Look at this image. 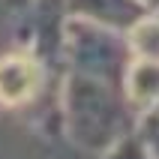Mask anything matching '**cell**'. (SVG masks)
Returning a JSON list of instances; mask_svg holds the SVG:
<instances>
[{"label": "cell", "instance_id": "6da1fadb", "mask_svg": "<svg viewBox=\"0 0 159 159\" xmlns=\"http://www.w3.org/2000/svg\"><path fill=\"white\" fill-rule=\"evenodd\" d=\"M42 90V63L30 51H9L0 57V105H33Z\"/></svg>", "mask_w": 159, "mask_h": 159}, {"label": "cell", "instance_id": "7a4b0ae2", "mask_svg": "<svg viewBox=\"0 0 159 159\" xmlns=\"http://www.w3.org/2000/svg\"><path fill=\"white\" fill-rule=\"evenodd\" d=\"M123 90L132 111H156L159 108V63L132 57L123 72Z\"/></svg>", "mask_w": 159, "mask_h": 159}, {"label": "cell", "instance_id": "3957f363", "mask_svg": "<svg viewBox=\"0 0 159 159\" xmlns=\"http://www.w3.org/2000/svg\"><path fill=\"white\" fill-rule=\"evenodd\" d=\"M126 42H129L132 57L159 63V15H150L147 12L144 18H138L126 30Z\"/></svg>", "mask_w": 159, "mask_h": 159}, {"label": "cell", "instance_id": "277c9868", "mask_svg": "<svg viewBox=\"0 0 159 159\" xmlns=\"http://www.w3.org/2000/svg\"><path fill=\"white\" fill-rule=\"evenodd\" d=\"M141 126H144V129L138 132V141L147 147V153H150L153 159H159V111L147 114Z\"/></svg>", "mask_w": 159, "mask_h": 159}]
</instances>
